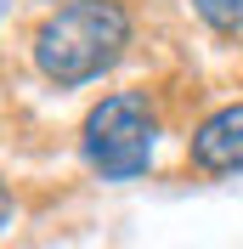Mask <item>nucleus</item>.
I'll list each match as a JSON object with an SVG mask.
<instances>
[{"instance_id":"nucleus-1","label":"nucleus","mask_w":243,"mask_h":249,"mask_svg":"<svg viewBox=\"0 0 243 249\" xmlns=\"http://www.w3.org/2000/svg\"><path fill=\"white\" fill-rule=\"evenodd\" d=\"M124 40H130V17L119 0H74L34 34V62L57 85H85L119 62Z\"/></svg>"},{"instance_id":"nucleus-2","label":"nucleus","mask_w":243,"mask_h":249,"mask_svg":"<svg viewBox=\"0 0 243 249\" xmlns=\"http://www.w3.org/2000/svg\"><path fill=\"white\" fill-rule=\"evenodd\" d=\"M153 136H158L153 108L136 91L102 96V102L91 108V119H85V159H91L102 176H113V181H130V176L147 170Z\"/></svg>"},{"instance_id":"nucleus-3","label":"nucleus","mask_w":243,"mask_h":249,"mask_svg":"<svg viewBox=\"0 0 243 249\" xmlns=\"http://www.w3.org/2000/svg\"><path fill=\"white\" fill-rule=\"evenodd\" d=\"M192 164L198 170H243V102L209 113V119L192 130Z\"/></svg>"},{"instance_id":"nucleus-4","label":"nucleus","mask_w":243,"mask_h":249,"mask_svg":"<svg viewBox=\"0 0 243 249\" xmlns=\"http://www.w3.org/2000/svg\"><path fill=\"white\" fill-rule=\"evenodd\" d=\"M192 12L204 17L209 29H221V34L243 29V0H192Z\"/></svg>"},{"instance_id":"nucleus-5","label":"nucleus","mask_w":243,"mask_h":249,"mask_svg":"<svg viewBox=\"0 0 243 249\" xmlns=\"http://www.w3.org/2000/svg\"><path fill=\"white\" fill-rule=\"evenodd\" d=\"M6 215H12V198H6V181H0V227H6Z\"/></svg>"}]
</instances>
